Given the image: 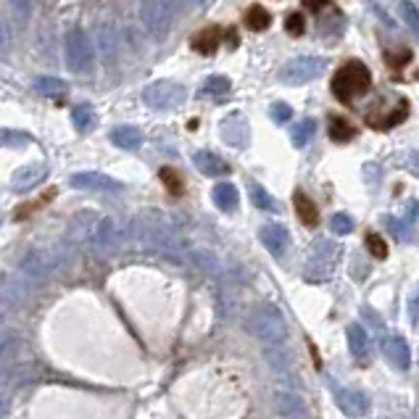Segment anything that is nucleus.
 <instances>
[{"mask_svg":"<svg viewBox=\"0 0 419 419\" xmlns=\"http://www.w3.org/2000/svg\"><path fill=\"white\" fill-rule=\"evenodd\" d=\"M348 348H351V354L356 359H364V356L369 354V335H367V330L362 325L348 327Z\"/></svg>","mask_w":419,"mask_h":419,"instance_id":"22","label":"nucleus"},{"mask_svg":"<svg viewBox=\"0 0 419 419\" xmlns=\"http://www.w3.org/2000/svg\"><path fill=\"white\" fill-rule=\"evenodd\" d=\"M269 116H272V121H277V124H288V121L293 119V108H290L288 103H274Z\"/></svg>","mask_w":419,"mask_h":419,"instance_id":"35","label":"nucleus"},{"mask_svg":"<svg viewBox=\"0 0 419 419\" xmlns=\"http://www.w3.org/2000/svg\"><path fill=\"white\" fill-rule=\"evenodd\" d=\"M214 203L222 208V211H235L238 208V203H240V196H238V187L233 185V182H219V185L214 187Z\"/></svg>","mask_w":419,"mask_h":419,"instance_id":"20","label":"nucleus"},{"mask_svg":"<svg viewBox=\"0 0 419 419\" xmlns=\"http://www.w3.org/2000/svg\"><path fill=\"white\" fill-rule=\"evenodd\" d=\"M245 327H248L256 337L267 340V343H279V340L285 337V333H288L282 317H279L272 306L253 308L251 314H248V319H245Z\"/></svg>","mask_w":419,"mask_h":419,"instance_id":"7","label":"nucleus"},{"mask_svg":"<svg viewBox=\"0 0 419 419\" xmlns=\"http://www.w3.org/2000/svg\"><path fill=\"white\" fill-rule=\"evenodd\" d=\"M251 201L256 208H261V211H277V203H274V198L264 190L261 185H256V182H251Z\"/></svg>","mask_w":419,"mask_h":419,"instance_id":"27","label":"nucleus"},{"mask_svg":"<svg viewBox=\"0 0 419 419\" xmlns=\"http://www.w3.org/2000/svg\"><path fill=\"white\" fill-rule=\"evenodd\" d=\"M95 224H98V219H95V214H90V211H82V214H77L74 219H72V224H69V230H66L64 240L69 242L72 248L82 245L84 240H90V238H93Z\"/></svg>","mask_w":419,"mask_h":419,"instance_id":"11","label":"nucleus"},{"mask_svg":"<svg viewBox=\"0 0 419 419\" xmlns=\"http://www.w3.org/2000/svg\"><path fill=\"white\" fill-rule=\"evenodd\" d=\"M409 167H411V172L419 177V150L417 153H411V159H409Z\"/></svg>","mask_w":419,"mask_h":419,"instance_id":"42","label":"nucleus"},{"mask_svg":"<svg viewBox=\"0 0 419 419\" xmlns=\"http://www.w3.org/2000/svg\"><path fill=\"white\" fill-rule=\"evenodd\" d=\"M187 101V90L172 79H156L143 90V103L153 111H172Z\"/></svg>","mask_w":419,"mask_h":419,"instance_id":"5","label":"nucleus"},{"mask_svg":"<svg viewBox=\"0 0 419 419\" xmlns=\"http://www.w3.org/2000/svg\"><path fill=\"white\" fill-rule=\"evenodd\" d=\"M64 58H66V66H69L74 74H87V72H93L95 45H93V40H90V35H87L82 27H74L66 32Z\"/></svg>","mask_w":419,"mask_h":419,"instance_id":"3","label":"nucleus"},{"mask_svg":"<svg viewBox=\"0 0 419 419\" xmlns=\"http://www.w3.org/2000/svg\"><path fill=\"white\" fill-rule=\"evenodd\" d=\"M401 11H403V19H406V24H409L414 32L419 35V11L411 6L409 0H403V6H401Z\"/></svg>","mask_w":419,"mask_h":419,"instance_id":"36","label":"nucleus"},{"mask_svg":"<svg viewBox=\"0 0 419 419\" xmlns=\"http://www.w3.org/2000/svg\"><path fill=\"white\" fill-rule=\"evenodd\" d=\"M193 164L206 177H224V174H230V164L219 159L214 150H196L193 153Z\"/></svg>","mask_w":419,"mask_h":419,"instance_id":"13","label":"nucleus"},{"mask_svg":"<svg viewBox=\"0 0 419 419\" xmlns=\"http://www.w3.org/2000/svg\"><path fill=\"white\" fill-rule=\"evenodd\" d=\"M219 132H222V140L233 148H245L248 140H251V127H248V119L242 113H230L224 116L222 124H219Z\"/></svg>","mask_w":419,"mask_h":419,"instance_id":"10","label":"nucleus"},{"mask_svg":"<svg viewBox=\"0 0 419 419\" xmlns=\"http://www.w3.org/2000/svg\"><path fill=\"white\" fill-rule=\"evenodd\" d=\"M293 203H296V214H298L301 224H306V227H317L319 224V208H317V203H314V201L303 193V190H296Z\"/></svg>","mask_w":419,"mask_h":419,"instance_id":"17","label":"nucleus"},{"mask_svg":"<svg viewBox=\"0 0 419 419\" xmlns=\"http://www.w3.org/2000/svg\"><path fill=\"white\" fill-rule=\"evenodd\" d=\"M411 319L419 322V288L414 290V298H411Z\"/></svg>","mask_w":419,"mask_h":419,"instance_id":"41","label":"nucleus"},{"mask_svg":"<svg viewBox=\"0 0 419 419\" xmlns=\"http://www.w3.org/2000/svg\"><path fill=\"white\" fill-rule=\"evenodd\" d=\"M372 90V72L364 61H345L333 77V95L340 103H354Z\"/></svg>","mask_w":419,"mask_h":419,"instance_id":"1","label":"nucleus"},{"mask_svg":"<svg viewBox=\"0 0 419 419\" xmlns=\"http://www.w3.org/2000/svg\"><path fill=\"white\" fill-rule=\"evenodd\" d=\"M314 119H301L296 121L293 127H290V143L296 145V148H306L308 140H311V135H314Z\"/></svg>","mask_w":419,"mask_h":419,"instance_id":"24","label":"nucleus"},{"mask_svg":"<svg viewBox=\"0 0 419 419\" xmlns=\"http://www.w3.org/2000/svg\"><path fill=\"white\" fill-rule=\"evenodd\" d=\"M72 121H74V127L79 132H87L95 127V113L90 106H77L74 111H72Z\"/></svg>","mask_w":419,"mask_h":419,"instance_id":"28","label":"nucleus"},{"mask_svg":"<svg viewBox=\"0 0 419 419\" xmlns=\"http://www.w3.org/2000/svg\"><path fill=\"white\" fill-rule=\"evenodd\" d=\"M327 135H330V140H335V143H348V140H354L356 130L354 124L348 119H343V116H330Z\"/></svg>","mask_w":419,"mask_h":419,"instance_id":"23","label":"nucleus"},{"mask_svg":"<svg viewBox=\"0 0 419 419\" xmlns=\"http://www.w3.org/2000/svg\"><path fill=\"white\" fill-rule=\"evenodd\" d=\"M330 230L335 235H348L351 230H354V219L348 214H335L333 219H330Z\"/></svg>","mask_w":419,"mask_h":419,"instance_id":"34","label":"nucleus"},{"mask_svg":"<svg viewBox=\"0 0 419 419\" xmlns=\"http://www.w3.org/2000/svg\"><path fill=\"white\" fill-rule=\"evenodd\" d=\"M303 6H306L311 13H322V11H333V3L330 0H303Z\"/></svg>","mask_w":419,"mask_h":419,"instance_id":"38","label":"nucleus"},{"mask_svg":"<svg viewBox=\"0 0 419 419\" xmlns=\"http://www.w3.org/2000/svg\"><path fill=\"white\" fill-rule=\"evenodd\" d=\"M285 29H288L293 38H301V35L306 32V19H303V13H298V11L288 13V16H285Z\"/></svg>","mask_w":419,"mask_h":419,"instance_id":"33","label":"nucleus"},{"mask_svg":"<svg viewBox=\"0 0 419 419\" xmlns=\"http://www.w3.org/2000/svg\"><path fill=\"white\" fill-rule=\"evenodd\" d=\"M272 24V13L264 6H251L245 11V27L253 29V32H264V29Z\"/></svg>","mask_w":419,"mask_h":419,"instance_id":"25","label":"nucleus"},{"mask_svg":"<svg viewBox=\"0 0 419 419\" xmlns=\"http://www.w3.org/2000/svg\"><path fill=\"white\" fill-rule=\"evenodd\" d=\"M35 90L43 95H61L66 90V82L64 79H56V77H40L38 82H35Z\"/></svg>","mask_w":419,"mask_h":419,"instance_id":"29","label":"nucleus"},{"mask_svg":"<svg viewBox=\"0 0 419 419\" xmlns=\"http://www.w3.org/2000/svg\"><path fill=\"white\" fill-rule=\"evenodd\" d=\"M161 179H164V182H167V187L169 190H172V193H179V190H182V179L177 177V172H174V169H161Z\"/></svg>","mask_w":419,"mask_h":419,"instance_id":"37","label":"nucleus"},{"mask_svg":"<svg viewBox=\"0 0 419 419\" xmlns=\"http://www.w3.org/2000/svg\"><path fill=\"white\" fill-rule=\"evenodd\" d=\"M135 235L143 245L156 248V251L177 253L179 251V238L174 233V227L164 214H145L135 222Z\"/></svg>","mask_w":419,"mask_h":419,"instance_id":"2","label":"nucleus"},{"mask_svg":"<svg viewBox=\"0 0 419 419\" xmlns=\"http://www.w3.org/2000/svg\"><path fill=\"white\" fill-rule=\"evenodd\" d=\"M29 143V135L16 130H0V145H9V148H21Z\"/></svg>","mask_w":419,"mask_h":419,"instance_id":"31","label":"nucleus"},{"mask_svg":"<svg viewBox=\"0 0 419 419\" xmlns=\"http://www.w3.org/2000/svg\"><path fill=\"white\" fill-rule=\"evenodd\" d=\"M69 185L74 190H90V193H121L124 190L119 179L108 177L103 172H79L69 179Z\"/></svg>","mask_w":419,"mask_h":419,"instance_id":"9","label":"nucleus"},{"mask_svg":"<svg viewBox=\"0 0 419 419\" xmlns=\"http://www.w3.org/2000/svg\"><path fill=\"white\" fill-rule=\"evenodd\" d=\"M337 406L343 409L348 417H364L369 411V401L359 391H340L337 393Z\"/></svg>","mask_w":419,"mask_h":419,"instance_id":"15","label":"nucleus"},{"mask_svg":"<svg viewBox=\"0 0 419 419\" xmlns=\"http://www.w3.org/2000/svg\"><path fill=\"white\" fill-rule=\"evenodd\" d=\"M327 72V61L317 56H298L288 61V64L279 69V82L290 84V87H301L319 79Z\"/></svg>","mask_w":419,"mask_h":419,"instance_id":"6","label":"nucleus"},{"mask_svg":"<svg viewBox=\"0 0 419 419\" xmlns=\"http://www.w3.org/2000/svg\"><path fill=\"white\" fill-rule=\"evenodd\" d=\"M19 335L13 333V330H6V333H0V372L9 367L13 359H16V351H19Z\"/></svg>","mask_w":419,"mask_h":419,"instance_id":"21","label":"nucleus"},{"mask_svg":"<svg viewBox=\"0 0 419 419\" xmlns=\"http://www.w3.org/2000/svg\"><path fill=\"white\" fill-rule=\"evenodd\" d=\"M111 143L121 150H140L143 148V132H140L138 127L124 124V127L111 130Z\"/></svg>","mask_w":419,"mask_h":419,"instance_id":"16","label":"nucleus"},{"mask_svg":"<svg viewBox=\"0 0 419 419\" xmlns=\"http://www.w3.org/2000/svg\"><path fill=\"white\" fill-rule=\"evenodd\" d=\"M124 240H127L124 227H121L116 219L106 216V219H101V222L95 224L93 238H90V245H93L98 253H113L124 245Z\"/></svg>","mask_w":419,"mask_h":419,"instance_id":"8","label":"nucleus"},{"mask_svg":"<svg viewBox=\"0 0 419 419\" xmlns=\"http://www.w3.org/2000/svg\"><path fill=\"white\" fill-rule=\"evenodd\" d=\"M230 90H233V82H230L227 77H222V74L206 77L203 84H201V93L214 95V98H222V95H227Z\"/></svg>","mask_w":419,"mask_h":419,"instance_id":"26","label":"nucleus"},{"mask_svg":"<svg viewBox=\"0 0 419 419\" xmlns=\"http://www.w3.org/2000/svg\"><path fill=\"white\" fill-rule=\"evenodd\" d=\"M11 48H13V27H11L9 19L0 16V58L9 56Z\"/></svg>","mask_w":419,"mask_h":419,"instance_id":"30","label":"nucleus"},{"mask_svg":"<svg viewBox=\"0 0 419 419\" xmlns=\"http://www.w3.org/2000/svg\"><path fill=\"white\" fill-rule=\"evenodd\" d=\"M222 45V29L219 27H208L203 32H198L196 38H193V48H196L198 53H203V56H211L216 53V48Z\"/></svg>","mask_w":419,"mask_h":419,"instance_id":"18","label":"nucleus"},{"mask_svg":"<svg viewBox=\"0 0 419 419\" xmlns=\"http://www.w3.org/2000/svg\"><path fill=\"white\" fill-rule=\"evenodd\" d=\"M11 6H13V11L19 13V16H27L29 13V0H9Z\"/></svg>","mask_w":419,"mask_h":419,"instance_id":"40","label":"nucleus"},{"mask_svg":"<svg viewBox=\"0 0 419 419\" xmlns=\"http://www.w3.org/2000/svg\"><path fill=\"white\" fill-rule=\"evenodd\" d=\"M177 3H185L187 9H203L206 0H177Z\"/></svg>","mask_w":419,"mask_h":419,"instance_id":"43","label":"nucleus"},{"mask_svg":"<svg viewBox=\"0 0 419 419\" xmlns=\"http://www.w3.org/2000/svg\"><path fill=\"white\" fill-rule=\"evenodd\" d=\"M259 238H261V242H264V248L272 253V256H282L285 253V248L290 245V235H288V230L282 227V224H277V222H272V224H264L261 227V233H259Z\"/></svg>","mask_w":419,"mask_h":419,"instance_id":"12","label":"nucleus"},{"mask_svg":"<svg viewBox=\"0 0 419 419\" xmlns=\"http://www.w3.org/2000/svg\"><path fill=\"white\" fill-rule=\"evenodd\" d=\"M140 21L153 40H164L174 24L172 0H143L140 3Z\"/></svg>","mask_w":419,"mask_h":419,"instance_id":"4","label":"nucleus"},{"mask_svg":"<svg viewBox=\"0 0 419 419\" xmlns=\"http://www.w3.org/2000/svg\"><path fill=\"white\" fill-rule=\"evenodd\" d=\"M367 251L372 253L374 259H388V242L382 240L377 233L367 235Z\"/></svg>","mask_w":419,"mask_h":419,"instance_id":"32","label":"nucleus"},{"mask_svg":"<svg viewBox=\"0 0 419 419\" xmlns=\"http://www.w3.org/2000/svg\"><path fill=\"white\" fill-rule=\"evenodd\" d=\"M45 174H48L45 164H29V167H21L11 177V185H13V190H29V187H35L38 182H43Z\"/></svg>","mask_w":419,"mask_h":419,"instance_id":"14","label":"nucleus"},{"mask_svg":"<svg viewBox=\"0 0 419 419\" xmlns=\"http://www.w3.org/2000/svg\"><path fill=\"white\" fill-rule=\"evenodd\" d=\"M108 32H111L108 27L101 29V43H103V53H106V56H108V53H113V38L108 40Z\"/></svg>","mask_w":419,"mask_h":419,"instance_id":"39","label":"nucleus"},{"mask_svg":"<svg viewBox=\"0 0 419 419\" xmlns=\"http://www.w3.org/2000/svg\"><path fill=\"white\" fill-rule=\"evenodd\" d=\"M385 356L393 362V367H398V369H409V362H411L409 345L403 343L401 337H388V340H385Z\"/></svg>","mask_w":419,"mask_h":419,"instance_id":"19","label":"nucleus"}]
</instances>
